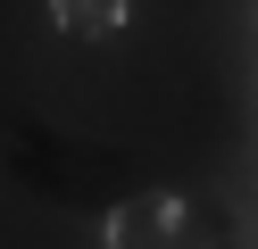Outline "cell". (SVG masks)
Wrapping results in <instances>:
<instances>
[{"label": "cell", "mask_w": 258, "mask_h": 249, "mask_svg": "<svg viewBox=\"0 0 258 249\" xmlns=\"http://www.w3.org/2000/svg\"><path fill=\"white\" fill-rule=\"evenodd\" d=\"M100 241L108 249H183V191H142L125 208H108Z\"/></svg>", "instance_id": "1"}, {"label": "cell", "mask_w": 258, "mask_h": 249, "mask_svg": "<svg viewBox=\"0 0 258 249\" xmlns=\"http://www.w3.org/2000/svg\"><path fill=\"white\" fill-rule=\"evenodd\" d=\"M125 17H134V0H50V25L67 42H108V33H125Z\"/></svg>", "instance_id": "2"}, {"label": "cell", "mask_w": 258, "mask_h": 249, "mask_svg": "<svg viewBox=\"0 0 258 249\" xmlns=\"http://www.w3.org/2000/svg\"><path fill=\"white\" fill-rule=\"evenodd\" d=\"M183 249H191V241H183Z\"/></svg>", "instance_id": "3"}]
</instances>
